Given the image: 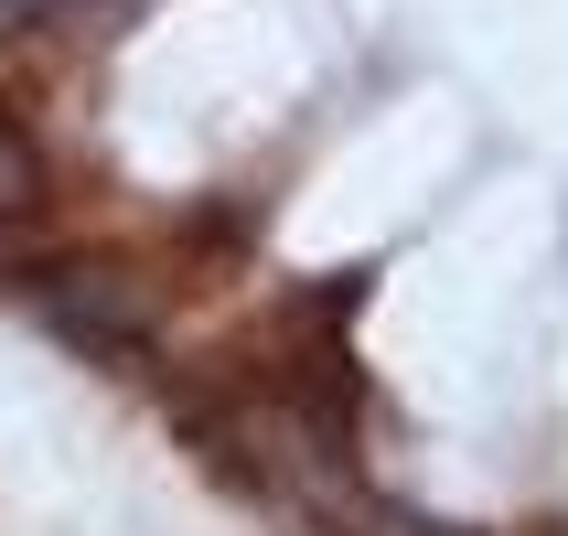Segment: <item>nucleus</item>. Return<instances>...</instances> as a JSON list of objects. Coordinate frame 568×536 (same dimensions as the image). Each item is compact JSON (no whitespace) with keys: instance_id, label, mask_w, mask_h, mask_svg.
Listing matches in <instances>:
<instances>
[{"instance_id":"1","label":"nucleus","mask_w":568,"mask_h":536,"mask_svg":"<svg viewBox=\"0 0 568 536\" xmlns=\"http://www.w3.org/2000/svg\"><path fill=\"white\" fill-rule=\"evenodd\" d=\"M32 301H43V322L64 344H87V354H140V333H151V312H140V290L119 269H54V280H32Z\"/></svg>"},{"instance_id":"2","label":"nucleus","mask_w":568,"mask_h":536,"mask_svg":"<svg viewBox=\"0 0 568 536\" xmlns=\"http://www.w3.org/2000/svg\"><path fill=\"white\" fill-rule=\"evenodd\" d=\"M43 193H54V172H43V140H32V129L0 108V225H32V215H43Z\"/></svg>"}]
</instances>
